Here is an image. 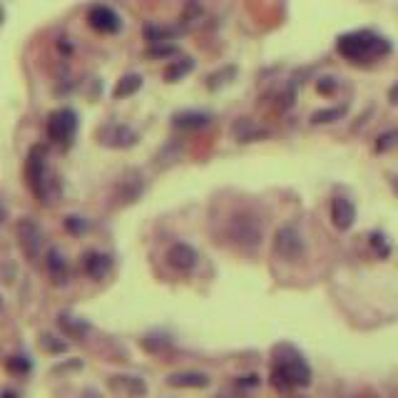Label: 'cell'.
Returning a JSON list of instances; mask_svg holds the SVG:
<instances>
[{
	"label": "cell",
	"mask_w": 398,
	"mask_h": 398,
	"mask_svg": "<svg viewBox=\"0 0 398 398\" xmlns=\"http://www.w3.org/2000/svg\"><path fill=\"white\" fill-rule=\"evenodd\" d=\"M272 386L279 393H289L291 388L311 386V369L304 361L302 351L291 344H279L274 348V366H272Z\"/></svg>",
	"instance_id": "6da1fadb"
},
{
	"label": "cell",
	"mask_w": 398,
	"mask_h": 398,
	"mask_svg": "<svg viewBox=\"0 0 398 398\" xmlns=\"http://www.w3.org/2000/svg\"><path fill=\"white\" fill-rule=\"evenodd\" d=\"M339 55H344L351 63H366L374 57H383L391 52V43L381 35L371 33V30H356V33H346L336 43Z\"/></svg>",
	"instance_id": "7a4b0ae2"
},
{
	"label": "cell",
	"mask_w": 398,
	"mask_h": 398,
	"mask_svg": "<svg viewBox=\"0 0 398 398\" xmlns=\"http://www.w3.org/2000/svg\"><path fill=\"white\" fill-rule=\"evenodd\" d=\"M227 237L237 249L242 251H256L264 242V227L262 219H256L249 212H237L227 222Z\"/></svg>",
	"instance_id": "3957f363"
},
{
	"label": "cell",
	"mask_w": 398,
	"mask_h": 398,
	"mask_svg": "<svg viewBox=\"0 0 398 398\" xmlns=\"http://www.w3.org/2000/svg\"><path fill=\"white\" fill-rule=\"evenodd\" d=\"M25 179H28V187L40 202H50V189H52V179L47 175V147L45 145H35L28 154V162H25Z\"/></svg>",
	"instance_id": "277c9868"
},
{
	"label": "cell",
	"mask_w": 398,
	"mask_h": 398,
	"mask_svg": "<svg viewBox=\"0 0 398 398\" xmlns=\"http://www.w3.org/2000/svg\"><path fill=\"white\" fill-rule=\"evenodd\" d=\"M78 132V115L70 108H60L47 117V137L60 147H70Z\"/></svg>",
	"instance_id": "5b68a950"
},
{
	"label": "cell",
	"mask_w": 398,
	"mask_h": 398,
	"mask_svg": "<svg viewBox=\"0 0 398 398\" xmlns=\"http://www.w3.org/2000/svg\"><path fill=\"white\" fill-rule=\"evenodd\" d=\"M274 251H277V256H281L284 262H299V259L307 254V244H304L302 232H299L294 224L279 227L277 234H274Z\"/></svg>",
	"instance_id": "8992f818"
},
{
	"label": "cell",
	"mask_w": 398,
	"mask_h": 398,
	"mask_svg": "<svg viewBox=\"0 0 398 398\" xmlns=\"http://www.w3.org/2000/svg\"><path fill=\"white\" fill-rule=\"evenodd\" d=\"M15 232H17V244H20L23 254L28 256L30 262H38L40 251H43V242H45L40 224L33 222L30 216H25V219H20V222H17Z\"/></svg>",
	"instance_id": "52a82bcc"
},
{
	"label": "cell",
	"mask_w": 398,
	"mask_h": 398,
	"mask_svg": "<svg viewBox=\"0 0 398 398\" xmlns=\"http://www.w3.org/2000/svg\"><path fill=\"white\" fill-rule=\"evenodd\" d=\"M97 140H100L105 147L127 149V147H132V145H137V132L127 125H119V122H110V125L100 127Z\"/></svg>",
	"instance_id": "ba28073f"
},
{
	"label": "cell",
	"mask_w": 398,
	"mask_h": 398,
	"mask_svg": "<svg viewBox=\"0 0 398 398\" xmlns=\"http://www.w3.org/2000/svg\"><path fill=\"white\" fill-rule=\"evenodd\" d=\"M197 259H199L197 249L184 244V242H177V244H172L170 249H167V264L182 274L192 272V269L197 267Z\"/></svg>",
	"instance_id": "9c48e42d"
},
{
	"label": "cell",
	"mask_w": 398,
	"mask_h": 398,
	"mask_svg": "<svg viewBox=\"0 0 398 398\" xmlns=\"http://www.w3.org/2000/svg\"><path fill=\"white\" fill-rule=\"evenodd\" d=\"M80 267H82V272H85L90 279L100 281V279L108 277L110 269H112V256L105 254V251L90 249V251H85V254H82V262H80Z\"/></svg>",
	"instance_id": "30bf717a"
},
{
	"label": "cell",
	"mask_w": 398,
	"mask_h": 398,
	"mask_svg": "<svg viewBox=\"0 0 398 398\" xmlns=\"http://www.w3.org/2000/svg\"><path fill=\"white\" fill-rule=\"evenodd\" d=\"M331 222L339 232H348L356 222V207L348 197L331 199Z\"/></svg>",
	"instance_id": "8fae6325"
},
{
	"label": "cell",
	"mask_w": 398,
	"mask_h": 398,
	"mask_svg": "<svg viewBox=\"0 0 398 398\" xmlns=\"http://www.w3.org/2000/svg\"><path fill=\"white\" fill-rule=\"evenodd\" d=\"M87 23L90 28H95L97 33H117L119 30V15L108 6H95L87 13Z\"/></svg>",
	"instance_id": "7c38bea8"
},
{
	"label": "cell",
	"mask_w": 398,
	"mask_h": 398,
	"mask_svg": "<svg viewBox=\"0 0 398 398\" xmlns=\"http://www.w3.org/2000/svg\"><path fill=\"white\" fill-rule=\"evenodd\" d=\"M167 383L175 388H207L209 376L205 371H177V374L167 376Z\"/></svg>",
	"instance_id": "4fadbf2b"
},
{
	"label": "cell",
	"mask_w": 398,
	"mask_h": 398,
	"mask_svg": "<svg viewBox=\"0 0 398 398\" xmlns=\"http://www.w3.org/2000/svg\"><path fill=\"white\" fill-rule=\"evenodd\" d=\"M57 326H60V331H63L68 339H75V341H82V339L90 334V324L78 316H70V314H60V316H57Z\"/></svg>",
	"instance_id": "5bb4252c"
},
{
	"label": "cell",
	"mask_w": 398,
	"mask_h": 398,
	"mask_svg": "<svg viewBox=\"0 0 398 398\" xmlns=\"http://www.w3.org/2000/svg\"><path fill=\"white\" fill-rule=\"evenodd\" d=\"M45 264H47V274H50V279L55 281V284H65V281H68L70 269H68V259L63 256V251L50 249L47 251Z\"/></svg>",
	"instance_id": "9a60e30c"
},
{
	"label": "cell",
	"mask_w": 398,
	"mask_h": 398,
	"mask_svg": "<svg viewBox=\"0 0 398 398\" xmlns=\"http://www.w3.org/2000/svg\"><path fill=\"white\" fill-rule=\"evenodd\" d=\"M110 386L115 388V391H122L127 393V396L132 398H140L147 393V386H145L142 378H137V376H115L112 381H110Z\"/></svg>",
	"instance_id": "2e32d148"
},
{
	"label": "cell",
	"mask_w": 398,
	"mask_h": 398,
	"mask_svg": "<svg viewBox=\"0 0 398 398\" xmlns=\"http://www.w3.org/2000/svg\"><path fill=\"white\" fill-rule=\"evenodd\" d=\"M209 122L212 117L207 112H179L172 119V125L177 130H199V127H207Z\"/></svg>",
	"instance_id": "e0dca14e"
},
{
	"label": "cell",
	"mask_w": 398,
	"mask_h": 398,
	"mask_svg": "<svg viewBox=\"0 0 398 398\" xmlns=\"http://www.w3.org/2000/svg\"><path fill=\"white\" fill-rule=\"evenodd\" d=\"M142 87V78L140 75H135V73H130V75H125V78L119 80L117 85H115V92L112 95L117 97V100H122V97H130V95H135L137 90Z\"/></svg>",
	"instance_id": "ac0fdd59"
},
{
	"label": "cell",
	"mask_w": 398,
	"mask_h": 398,
	"mask_svg": "<svg viewBox=\"0 0 398 398\" xmlns=\"http://www.w3.org/2000/svg\"><path fill=\"white\" fill-rule=\"evenodd\" d=\"M344 115H346V105H339V108H326V110H318V112H314L311 122H314V125H329V122L341 119Z\"/></svg>",
	"instance_id": "d6986e66"
},
{
	"label": "cell",
	"mask_w": 398,
	"mask_h": 398,
	"mask_svg": "<svg viewBox=\"0 0 398 398\" xmlns=\"http://www.w3.org/2000/svg\"><path fill=\"white\" fill-rule=\"evenodd\" d=\"M192 68H194V60H187V57H184V60H177V63H172L170 68L165 70V80L167 82H177V80L184 78Z\"/></svg>",
	"instance_id": "ffe728a7"
},
{
	"label": "cell",
	"mask_w": 398,
	"mask_h": 398,
	"mask_svg": "<svg viewBox=\"0 0 398 398\" xmlns=\"http://www.w3.org/2000/svg\"><path fill=\"white\" fill-rule=\"evenodd\" d=\"M6 369L10 371V374L15 376H25L30 374V369H33V364H30V358L23 356V353H17V356H10L6 361Z\"/></svg>",
	"instance_id": "44dd1931"
},
{
	"label": "cell",
	"mask_w": 398,
	"mask_h": 398,
	"mask_svg": "<svg viewBox=\"0 0 398 398\" xmlns=\"http://www.w3.org/2000/svg\"><path fill=\"white\" fill-rule=\"evenodd\" d=\"M167 346H170V339H167L165 334H149L142 339V348L147 353H159V351H165Z\"/></svg>",
	"instance_id": "7402d4cb"
},
{
	"label": "cell",
	"mask_w": 398,
	"mask_h": 398,
	"mask_svg": "<svg viewBox=\"0 0 398 398\" xmlns=\"http://www.w3.org/2000/svg\"><path fill=\"white\" fill-rule=\"evenodd\" d=\"M396 147H398V130L383 132V135H378V140H376V152H388V149H396Z\"/></svg>",
	"instance_id": "603a6c76"
},
{
	"label": "cell",
	"mask_w": 398,
	"mask_h": 398,
	"mask_svg": "<svg viewBox=\"0 0 398 398\" xmlns=\"http://www.w3.org/2000/svg\"><path fill=\"white\" fill-rule=\"evenodd\" d=\"M170 35H172V30L157 28V25H147V28H145V38H147L149 43H154V45H157V43H165Z\"/></svg>",
	"instance_id": "cb8c5ba5"
},
{
	"label": "cell",
	"mask_w": 398,
	"mask_h": 398,
	"mask_svg": "<svg viewBox=\"0 0 398 398\" xmlns=\"http://www.w3.org/2000/svg\"><path fill=\"white\" fill-rule=\"evenodd\" d=\"M43 348L50 353H65L68 351V344L57 341L55 336H50V334H43Z\"/></svg>",
	"instance_id": "d4e9b609"
},
{
	"label": "cell",
	"mask_w": 398,
	"mask_h": 398,
	"mask_svg": "<svg viewBox=\"0 0 398 398\" xmlns=\"http://www.w3.org/2000/svg\"><path fill=\"white\" fill-rule=\"evenodd\" d=\"M371 244H374V249H376V254L381 256H388V251H391V246H388V242H386V237H383L381 232H374L371 234Z\"/></svg>",
	"instance_id": "484cf974"
},
{
	"label": "cell",
	"mask_w": 398,
	"mask_h": 398,
	"mask_svg": "<svg viewBox=\"0 0 398 398\" xmlns=\"http://www.w3.org/2000/svg\"><path fill=\"white\" fill-rule=\"evenodd\" d=\"M65 229L73 234H82L87 229V222L82 216H68V219H65Z\"/></svg>",
	"instance_id": "4316f807"
},
{
	"label": "cell",
	"mask_w": 398,
	"mask_h": 398,
	"mask_svg": "<svg viewBox=\"0 0 398 398\" xmlns=\"http://www.w3.org/2000/svg\"><path fill=\"white\" fill-rule=\"evenodd\" d=\"M336 87H339V82H336V78H321L316 82V90L321 92V95H334Z\"/></svg>",
	"instance_id": "83f0119b"
},
{
	"label": "cell",
	"mask_w": 398,
	"mask_h": 398,
	"mask_svg": "<svg viewBox=\"0 0 398 398\" xmlns=\"http://www.w3.org/2000/svg\"><path fill=\"white\" fill-rule=\"evenodd\" d=\"M256 386H259V376L256 374L239 376L237 381H234V388H256Z\"/></svg>",
	"instance_id": "f1b7e54d"
},
{
	"label": "cell",
	"mask_w": 398,
	"mask_h": 398,
	"mask_svg": "<svg viewBox=\"0 0 398 398\" xmlns=\"http://www.w3.org/2000/svg\"><path fill=\"white\" fill-rule=\"evenodd\" d=\"M388 100H391L393 105H398V85H393L391 90H388Z\"/></svg>",
	"instance_id": "f546056e"
},
{
	"label": "cell",
	"mask_w": 398,
	"mask_h": 398,
	"mask_svg": "<svg viewBox=\"0 0 398 398\" xmlns=\"http://www.w3.org/2000/svg\"><path fill=\"white\" fill-rule=\"evenodd\" d=\"M216 398H244V396H239V393H229V391H224V393H219Z\"/></svg>",
	"instance_id": "4dcf8cb0"
},
{
	"label": "cell",
	"mask_w": 398,
	"mask_h": 398,
	"mask_svg": "<svg viewBox=\"0 0 398 398\" xmlns=\"http://www.w3.org/2000/svg\"><path fill=\"white\" fill-rule=\"evenodd\" d=\"M3 398H17V393H13V391H6V393H3Z\"/></svg>",
	"instance_id": "1f68e13d"
},
{
	"label": "cell",
	"mask_w": 398,
	"mask_h": 398,
	"mask_svg": "<svg viewBox=\"0 0 398 398\" xmlns=\"http://www.w3.org/2000/svg\"><path fill=\"white\" fill-rule=\"evenodd\" d=\"M393 192H396V194H398V175H396V177H393Z\"/></svg>",
	"instance_id": "d6a6232c"
},
{
	"label": "cell",
	"mask_w": 398,
	"mask_h": 398,
	"mask_svg": "<svg viewBox=\"0 0 398 398\" xmlns=\"http://www.w3.org/2000/svg\"><path fill=\"white\" fill-rule=\"evenodd\" d=\"M3 20H6V10H3V6H0V25H3Z\"/></svg>",
	"instance_id": "836d02e7"
},
{
	"label": "cell",
	"mask_w": 398,
	"mask_h": 398,
	"mask_svg": "<svg viewBox=\"0 0 398 398\" xmlns=\"http://www.w3.org/2000/svg\"><path fill=\"white\" fill-rule=\"evenodd\" d=\"M356 398H376L374 393H361V396H356Z\"/></svg>",
	"instance_id": "e575fe53"
},
{
	"label": "cell",
	"mask_w": 398,
	"mask_h": 398,
	"mask_svg": "<svg viewBox=\"0 0 398 398\" xmlns=\"http://www.w3.org/2000/svg\"><path fill=\"white\" fill-rule=\"evenodd\" d=\"M3 219H6V209H3V207H0V222H3Z\"/></svg>",
	"instance_id": "d590c367"
},
{
	"label": "cell",
	"mask_w": 398,
	"mask_h": 398,
	"mask_svg": "<svg viewBox=\"0 0 398 398\" xmlns=\"http://www.w3.org/2000/svg\"><path fill=\"white\" fill-rule=\"evenodd\" d=\"M296 398H307V396H296Z\"/></svg>",
	"instance_id": "8d00e7d4"
}]
</instances>
